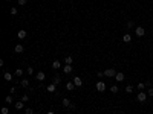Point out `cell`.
<instances>
[{"label": "cell", "instance_id": "6da1fadb", "mask_svg": "<svg viewBox=\"0 0 153 114\" xmlns=\"http://www.w3.org/2000/svg\"><path fill=\"white\" fill-rule=\"evenodd\" d=\"M116 73H118V71H116L115 68H109V70L104 71V76H107V78H115Z\"/></svg>", "mask_w": 153, "mask_h": 114}, {"label": "cell", "instance_id": "7a4b0ae2", "mask_svg": "<svg viewBox=\"0 0 153 114\" xmlns=\"http://www.w3.org/2000/svg\"><path fill=\"white\" fill-rule=\"evenodd\" d=\"M147 96L149 94H145L144 91H139L138 96H136V99H138V102H145V100H147Z\"/></svg>", "mask_w": 153, "mask_h": 114}, {"label": "cell", "instance_id": "3957f363", "mask_svg": "<svg viewBox=\"0 0 153 114\" xmlns=\"http://www.w3.org/2000/svg\"><path fill=\"white\" fill-rule=\"evenodd\" d=\"M135 34L138 35V37H144V35H145V31H144V28H142V26H138V28L135 29Z\"/></svg>", "mask_w": 153, "mask_h": 114}, {"label": "cell", "instance_id": "277c9868", "mask_svg": "<svg viewBox=\"0 0 153 114\" xmlns=\"http://www.w3.org/2000/svg\"><path fill=\"white\" fill-rule=\"evenodd\" d=\"M63 106H66V108H70V110L75 108V106H74V103L70 102L69 99H63Z\"/></svg>", "mask_w": 153, "mask_h": 114}, {"label": "cell", "instance_id": "5b68a950", "mask_svg": "<svg viewBox=\"0 0 153 114\" xmlns=\"http://www.w3.org/2000/svg\"><path fill=\"white\" fill-rule=\"evenodd\" d=\"M72 82L75 84V87H81V85H83V81H81V78H80V76H75Z\"/></svg>", "mask_w": 153, "mask_h": 114}, {"label": "cell", "instance_id": "8992f818", "mask_svg": "<svg viewBox=\"0 0 153 114\" xmlns=\"http://www.w3.org/2000/svg\"><path fill=\"white\" fill-rule=\"evenodd\" d=\"M124 73H121V71H118V73H116V76H115V79H116V82H122V81H124Z\"/></svg>", "mask_w": 153, "mask_h": 114}, {"label": "cell", "instance_id": "52a82bcc", "mask_svg": "<svg viewBox=\"0 0 153 114\" xmlns=\"http://www.w3.org/2000/svg\"><path fill=\"white\" fill-rule=\"evenodd\" d=\"M3 78H5V81H9V82H11L12 78H14V75L9 73V71H5V73H3Z\"/></svg>", "mask_w": 153, "mask_h": 114}, {"label": "cell", "instance_id": "ba28073f", "mask_svg": "<svg viewBox=\"0 0 153 114\" xmlns=\"http://www.w3.org/2000/svg\"><path fill=\"white\" fill-rule=\"evenodd\" d=\"M23 50H25V47L22 44H15V47H14V52H15V53H22Z\"/></svg>", "mask_w": 153, "mask_h": 114}, {"label": "cell", "instance_id": "9c48e42d", "mask_svg": "<svg viewBox=\"0 0 153 114\" xmlns=\"http://www.w3.org/2000/svg\"><path fill=\"white\" fill-rule=\"evenodd\" d=\"M96 90L98 91H104L106 90V84L104 82H96Z\"/></svg>", "mask_w": 153, "mask_h": 114}, {"label": "cell", "instance_id": "30bf717a", "mask_svg": "<svg viewBox=\"0 0 153 114\" xmlns=\"http://www.w3.org/2000/svg\"><path fill=\"white\" fill-rule=\"evenodd\" d=\"M52 68H54V70H57V68H61V63L58 59H55L54 63H52Z\"/></svg>", "mask_w": 153, "mask_h": 114}, {"label": "cell", "instance_id": "8fae6325", "mask_svg": "<svg viewBox=\"0 0 153 114\" xmlns=\"http://www.w3.org/2000/svg\"><path fill=\"white\" fill-rule=\"evenodd\" d=\"M35 78H37V81H44L46 75H44L43 71H38V73H37V76H35Z\"/></svg>", "mask_w": 153, "mask_h": 114}, {"label": "cell", "instance_id": "7c38bea8", "mask_svg": "<svg viewBox=\"0 0 153 114\" xmlns=\"http://www.w3.org/2000/svg\"><path fill=\"white\" fill-rule=\"evenodd\" d=\"M63 71H64V73H66V75H69L70 71H72V66H69V64H66V66L63 67Z\"/></svg>", "mask_w": 153, "mask_h": 114}, {"label": "cell", "instance_id": "4fadbf2b", "mask_svg": "<svg viewBox=\"0 0 153 114\" xmlns=\"http://www.w3.org/2000/svg\"><path fill=\"white\" fill-rule=\"evenodd\" d=\"M17 37L20 38V40L26 38V31H23V29H22V31H18V32H17Z\"/></svg>", "mask_w": 153, "mask_h": 114}, {"label": "cell", "instance_id": "5bb4252c", "mask_svg": "<svg viewBox=\"0 0 153 114\" xmlns=\"http://www.w3.org/2000/svg\"><path fill=\"white\" fill-rule=\"evenodd\" d=\"M122 41H124V43H130V41H132V35H130V34H126L124 37H122Z\"/></svg>", "mask_w": 153, "mask_h": 114}, {"label": "cell", "instance_id": "9a60e30c", "mask_svg": "<svg viewBox=\"0 0 153 114\" xmlns=\"http://www.w3.org/2000/svg\"><path fill=\"white\" fill-rule=\"evenodd\" d=\"M46 90L49 91V93H54V91H55V84H54V82H52V84H49V85L46 87Z\"/></svg>", "mask_w": 153, "mask_h": 114}, {"label": "cell", "instance_id": "2e32d148", "mask_svg": "<svg viewBox=\"0 0 153 114\" xmlns=\"http://www.w3.org/2000/svg\"><path fill=\"white\" fill-rule=\"evenodd\" d=\"M66 88L69 90V91H72L74 88H75V84H74V82H67L66 84Z\"/></svg>", "mask_w": 153, "mask_h": 114}, {"label": "cell", "instance_id": "e0dca14e", "mask_svg": "<svg viewBox=\"0 0 153 114\" xmlns=\"http://www.w3.org/2000/svg\"><path fill=\"white\" fill-rule=\"evenodd\" d=\"M22 75H23V70H22V68H15V71H14V76H18V78H20Z\"/></svg>", "mask_w": 153, "mask_h": 114}, {"label": "cell", "instance_id": "ac0fdd59", "mask_svg": "<svg viewBox=\"0 0 153 114\" xmlns=\"http://www.w3.org/2000/svg\"><path fill=\"white\" fill-rule=\"evenodd\" d=\"M64 63H66V64H69V66H72V63H74V58H72V56H67L66 59H64Z\"/></svg>", "mask_w": 153, "mask_h": 114}, {"label": "cell", "instance_id": "d6986e66", "mask_svg": "<svg viewBox=\"0 0 153 114\" xmlns=\"http://www.w3.org/2000/svg\"><path fill=\"white\" fill-rule=\"evenodd\" d=\"M110 91H112V93H118V91H119L118 85H112V87H110Z\"/></svg>", "mask_w": 153, "mask_h": 114}, {"label": "cell", "instance_id": "ffe728a7", "mask_svg": "<svg viewBox=\"0 0 153 114\" xmlns=\"http://www.w3.org/2000/svg\"><path fill=\"white\" fill-rule=\"evenodd\" d=\"M0 113H2V114H9V108H8V106H3V108L0 110Z\"/></svg>", "mask_w": 153, "mask_h": 114}, {"label": "cell", "instance_id": "44dd1931", "mask_svg": "<svg viewBox=\"0 0 153 114\" xmlns=\"http://www.w3.org/2000/svg\"><path fill=\"white\" fill-rule=\"evenodd\" d=\"M23 102H17V103H15V110H22V108H23Z\"/></svg>", "mask_w": 153, "mask_h": 114}, {"label": "cell", "instance_id": "7402d4cb", "mask_svg": "<svg viewBox=\"0 0 153 114\" xmlns=\"http://www.w3.org/2000/svg\"><path fill=\"white\" fill-rule=\"evenodd\" d=\"M20 84H22V87H29V81L28 79H23Z\"/></svg>", "mask_w": 153, "mask_h": 114}, {"label": "cell", "instance_id": "603a6c76", "mask_svg": "<svg viewBox=\"0 0 153 114\" xmlns=\"http://www.w3.org/2000/svg\"><path fill=\"white\" fill-rule=\"evenodd\" d=\"M60 82H61L60 76H55V78H54V84H55V85H58V84H60Z\"/></svg>", "mask_w": 153, "mask_h": 114}, {"label": "cell", "instance_id": "cb8c5ba5", "mask_svg": "<svg viewBox=\"0 0 153 114\" xmlns=\"http://www.w3.org/2000/svg\"><path fill=\"white\" fill-rule=\"evenodd\" d=\"M133 91V85H127L126 87V93H132Z\"/></svg>", "mask_w": 153, "mask_h": 114}, {"label": "cell", "instance_id": "d4e9b609", "mask_svg": "<svg viewBox=\"0 0 153 114\" xmlns=\"http://www.w3.org/2000/svg\"><path fill=\"white\" fill-rule=\"evenodd\" d=\"M6 103H12V96H11V94H9V96H6Z\"/></svg>", "mask_w": 153, "mask_h": 114}, {"label": "cell", "instance_id": "484cf974", "mask_svg": "<svg viewBox=\"0 0 153 114\" xmlns=\"http://www.w3.org/2000/svg\"><path fill=\"white\" fill-rule=\"evenodd\" d=\"M25 114H34V110H32V108H26L25 110Z\"/></svg>", "mask_w": 153, "mask_h": 114}, {"label": "cell", "instance_id": "4316f807", "mask_svg": "<svg viewBox=\"0 0 153 114\" xmlns=\"http://www.w3.org/2000/svg\"><path fill=\"white\" fill-rule=\"evenodd\" d=\"M9 12H11V15H15V14H17V8H11V11H9Z\"/></svg>", "mask_w": 153, "mask_h": 114}, {"label": "cell", "instance_id": "83f0119b", "mask_svg": "<svg viewBox=\"0 0 153 114\" xmlns=\"http://www.w3.org/2000/svg\"><path fill=\"white\" fill-rule=\"evenodd\" d=\"M29 100V97L26 96V94H23V96H22V102H28Z\"/></svg>", "mask_w": 153, "mask_h": 114}, {"label": "cell", "instance_id": "f1b7e54d", "mask_svg": "<svg viewBox=\"0 0 153 114\" xmlns=\"http://www.w3.org/2000/svg\"><path fill=\"white\" fill-rule=\"evenodd\" d=\"M144 87H145V82H139V84H138V88H139V90H142Z\"/></svg>", "mask_w": 153, "mask_h": 114}, {"label": "cell", "instance_id": "f546056e", "mask_svg": "<svg viewBox=\"0 0 153 114\" xmlns=\"http://www.w3.org/2000/svg\"><path fill=\"white\" fill-rule=\"evenodd\" d=\"M26 71H28V75H34V68H32V67H29Z\"/></svg>", "mask_w": 153, "mask_h": 114}, {"label": "cell", "instance_id": "4dcf8cb0", "mask_svg": "<svg viewBox=\"0 0 153 114\" xmlns=\"http://www.w3.org/2000/svg\"><path fill=\"white\" fill-rule=\"evenodd\" d=\"M26 2H28V0H18V5L23 6V5H26Z\"/></svg>", "mask_w": 153, "mask_h": 114}, {"label": "cell", "instance_id": "1f68e13d", "mask_svg": "<svg viewBox=\"0 0 153 114\" xmlns=\"http://www.w3.org/2000/svg\"><path fill=\"white\" fill-rule=\"evenodd\" d=\"M133 24H135L133 21H127V28H129V29H130V28H133Z\"/></svg>", "mask_w": 153, "mask_h": 114}, {"label": "cell", "instance_id": "d6a6232c", "mask_svg": "<svg viewBox=\"0 0 153 114\" xmlns=\"http://www.w3.org/2000/svg\"><path fill=\"white\" fill-rule=\"evenodd\" d=\"M149 96H153V87H150V88H149Z\"/></svg>", "mask_w": 153, "mask_h": 114}, {"label": "cell", "instance_id": "836d02e7", "mask_svg": "<svg viewBox=\"0 0 153 114\" xmlns=\"http://www.w3.org/2000/svg\"><path fill=\"white\" fill-rule=\"evenodd\" d=\"M46 114H55V113H54V111H48Z\"/></svg>", "mask_w": 153, "mask_h": 114}, {"label": "cell", "instance_id": "e575fe53", "mask_svg": "<svg viewBox=\"0 0 153 114\" xmlns=\"http://www.w3.org/2000/svg\"><path fill=\"white\" fill-rule=\"evenodd\" d=\"M6 2H11V0H6Z\"/></svg>", "mask_w": 153, "mask_h": 114}, {"label": "cell", "instance_id": "d590c367", "mask_svg": "<svg viewBox=\"0 0 153 114\" xmlns=\"http://www.w3.org/2000/svg\"><path fill=\"white\" fill-rule=\"evenodd\" d=\"M152 108H153V105H152Z\"/></svg>", "mask_w": 153, "mask_h": 114}, {"label": "cell", "instance_id": "8d00e7d4", "mask_svg": "<svg viewBox=\"0 0 153 114\" xmlns=\"http://www.w3.org/2000/svg\"><path fill=\"white\" fill-rule=\"evenodd\" d=\"M69 114H70V113H69Z\"/></svg>", "mask_w": 153, "mask_h": 114}]
</instances>
